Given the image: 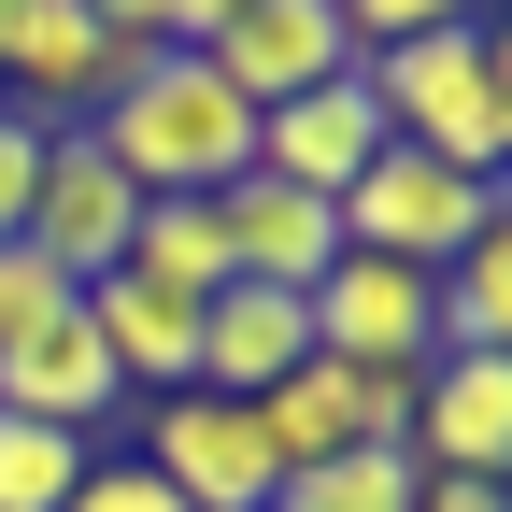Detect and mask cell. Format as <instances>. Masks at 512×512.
<instances>
[{
    "mask_svg": "<svg viewBox=\"0 0 512 512\" xmlns=\"http://www.w3.org/2000/svg\"><path fill=\"white\" fill-rule=\"evenodd\" d=\"M72 512H185L143 456H86V484H72Z\"/></svg>",
    "mask_w": 512,
    "mask_h": 512,
    "instance_id": "18",
    "label": "cell"
},
{
    "mask_svg": "<svg viewBox=\"0 0 512 512\" xmlns=\"http://www.w3.org/2000/svg\"><path fill=\"white\" fill-rule=\"evenodd\" d=\"M271 512H413V456H328V470H299Z\"/></svg>",
    "mask_w": 512,
    "mask_h": 512,
    "instance_id": "15",
    "label": "cell"
},
{
    "mask_svg": "<svg viewBox=\"0 0 512 512\" xmlns=\"http://www.w3.org/2000/svg\"><path fill=\"white\" fill-rule=\"evenodd\" d=\"M413 512H512V484H470V470H413Z\"/></svg>",
    "mask_w": 512,
    "mask_h": 512,
    "instance_id": "21",
    "label": "cell"
},
{
    "mask_svg": "<svg viewBox=\"0 0 512 512\" xmlns=\"http://www.w3.org/2000/svg\"><path fill=\"white\" fill-rule=\"evenodd\" d=\"M86 456H100V441H72V427H15V413H0V512H72Z\"/></svg>",
    "mask_w": 512,
    "mask_h": 512,
    "instance_id": "14",
    "label": "cell"
},
{
    "mask_svg": "<svg viewBox=\"0 0 512 512\" xmlns=\"http://www.w3.org/2000/svg\"><path fill=\"white\" fill-rule=\"evenodd\" d=\"M86 128H100V157L143 185V200H228L256 171V114L214 86V57H185V43H157Z\"/></svg>",
    "mask_w": 512,
    "mask_h": 512,
    "instance_id": "1",
    "label": "cell"
},
{
    "mask_svg": "<svg viewBox=\"0 0 512 512\" xmlns=\"http://www.w3.org/2000/svg\"><path fill=\"white\" fill-rule=\"evenodd\" d=\"M29 171H43V128H29L15 100H0V242L29 228Z\"/></svg>",
    "mask_w": 512,
    "mask_h": 512,
    "instance_id": "19",
    "label": "cell"
},
{
    "mask_svg": "<svg viewBox=\"0 0 512 512\" xmlns=\"http://www.w3.org/2000/svg\"><path fill=\"white\" fill-rule=\"evenodd\" d=\"M299 356H313V313L285 285H214L200 299V399H271Z\"/></svg>",
    "mask_w": 512,
    "mask_h": 512,
    "instance_id": "12",
    "label": "cell"
},
{
    "mask_svg": "<svg viewBox=\"0 0 512 512\" xmlns=\"http://www.w3.org/2000/svg\"><path fill=\"white\" fill-rule=\"evenodd\" d=\"M470 15H484V0H342V29H356V72H370L384 43H427V29H470Z\"/></svg>",
    "mask_w": 512,
    "mask_h": 512,
    "instance_id": "17",
    "label": "cell"
},
{
    "mask_svg": "<svg viewBox=\"0 0 512 512\" xmlns=\"http://www.w3.org/2000/svg\"><path fill=\"white\" fill-rule=\"evenodd\" d=\"M370 100H384V143L498 185V157H512V43L484 15L470 29H427V43H384L370 57Z\"/></svg>",
    "mask_w": 512,
    "mask_h": 512,
    "instance_id": "2",
    "label": "cell"
},
{
    "mask_svg": "<svg viewBox=\"0 0 512 512\" xmlns=\"http://www.w3.org/2000/svg\"><path fill=\"white\" fill-rule=\"evenodd\" d=\"M214 228H228V285H285V299H313V271L342 256L328 200H299V185H271V171H242L214 200Z\"/></svg>",
    "mask_w": 512,
    "mask_h": 512,
    "instance_id": "11",
    "label": "cell"
},
{
    "mask_svg": "<svg viewBox=\"0 0 512 512\" xmlns=\"http://www.w3.org/2000/svg\"><path fill=\"white\" fill-rule=\"evenodd\" d=\"M200 57H214V86H228L242 114H271V100H299V86L356 72V29H342V0H242Z\"/></svg>",
    "mask_w": 512,
    "mask_h": 512,
    "instance_id": "6",
    "label": "cell"
},
{
    "mask_svg": "<svg viewBox=\"0 0 512 512\" xmlns=\"http://www.w3.org/2000/svg\"><path fill=\"white\" fill-rule=\"evenodd\" d=\"M370 157H384V100H370V72H328V86H299V100L256 114V171L299 185V200H342Z\"/></svg>",
    "mask_w": 512,
    "mask_h": 512,
    "instance_id": "7",
    "label": "cell"
},
{
    "mask_svg": "<svg viewBox=\"0 0 512 512\" xmlns=\"http://www.w3.org/2000/svg\"><path fill=\"white\" fill-rule=\"evenodd\" d=\"M86 285L57 271V256H29V242H0V342H29V328H57Z\"/></svg>",
    "mask_w": 512,
    "mask_h": 512,
    "instance_id": "16",
    "label": "cell"
},
{
    "mask_svg": "<svg viewBox=\"0 0 512 512\" xmlns=\"http://www.w3.org/2000/svg\"><path fill=\"white\" fill-rule=\"evenodd\" d=\"M413 470H470V484H512V356H427L413 384Z\"/></svg>",
    "mask_w": 512,
    "mask_h": 512,
    "instance_id": "9",
    "label": "cell"
},
{
    "mask_svg": "<svg viewBox=\"0 0 512 512\" xmlns=\"http://www.w3.org/2000/svg\"><path fill=\"white\" fill-rule=\"evenodd\" d=\"M0 413H15V427H72V441H100L128 413V384H114L100 328H86V299L57 313V328H29V342H0Z\"/></svg>",
    "mask_w": 512,
    "mask_h": 512,
    "instance_id": "8",
    "label": "cell"
},
{
    "mask_svg": "<svg viewBox=\"0 0 512 512\" xmlns=\"http://www.w3.org/2000/svg\"><path fill=\"white\" fill-rule=\"evenodd\" d=\"M228 15H242V0H171V43H185V57H200V43H214Z\"/></svg>",
    "mask_w": 512,
    "mask_h": 512,
    "instance_id": "22",
    "label": "cell"
},
{
    "mask_svg": "<svg viewBox=\"0 0 512 512\" xmlns=\"http://www.w3.org/2000/svg\"><path fill=\"white\" fill-rule=\"evenodd\" d=\"M128 228H143V185H128L114 157H100V128H43V171H29V256H57L72 285H100L114 256H128Z\"/></svg>",
    "mask_w": 512,
    "mask_h": 512,
    "instance_id": "5",
    "label": "cell"
},
{
    "mask_svg": "<svg viewBox=\"0 0 512 512\" xmlns=\"http://www.w3.org/2000/svg\"><path fill=\"white\" fill-rule=\"evenodd\" d=\"M328 228H342V256H384V271H456V256H470L484 228H512V214H498V185L441 171V157H413V143H384L342 200H328Z\"/></svg>",
    "mask_w": 512,
    "mask_h": 512,
    "instance_id": "3",
    "label": "cell"
},
{
    "mask_svg": "<svg viewBox=\"0 0 512 512\" xmlns=\"http://www.w3.org/2000/svg\"><path fill=\"white\" fill-rule=\"evenodd\" d=\"M86 328H100L114 384H128V413L171 399V384H200V299H171V285H143V271H100V285H86Z\"/></svg>",
    "mask_w": 512,
    "mask_h": 512,
    "instance_id": "10",
    "label": "cell"
},
{
    "mask_svg": "<svg viewBox=\"0 0 512 512\" xmlns=\"http://www.w3.org/2000/svg\"><path fill=\"white\" fill-rule=\"evenodd\" d=\"M143 470L185 498V512H271L285 470H271V441H256L242 399H200V384H171V399H143Z\"/></svg>",
    "mask_w": 512,
    "mask_h": 512,
    "instance_id": "4",
    "label": "cell"
},
{
    "mask_svg": "<svg viewBox=\"0 0 512 512\" xmlns=\"http://www.w3.org/2000/svg\"><path fill=\"white\" fill-rule=\"evenodd\" d=\"M86 29L128 43V57H157V43H171V0H86Z\"/></svg>",
    "mask_w": 512,
    "mask_h": 512,
    "instance_id": "20",
    "label": "cell"
},
{
    "mask_svg": "<svg viewBox=\"0 0 512 512\" xmlns=\"http://www.w3.org/2000/svg\"><path fill=\"white\" fill-rule=\"evenodd\" d=\"M114 271H143V285H171V299H214V285H228V228H214V200H143V228H128Z\"/></svg>",
    "mask_w": 512,
    "mask_h": 512,
    "instance_id": "13",
    "label": "cell"
},
{
    "mask_svg": "<svg viewBox=\"0 0 512 512\" xmlns=\"http://www.w3.org/2000/svg\"><path fill=\"white\" fill-rule=\"evenodd\" d=\"M0 43H15V0H0Z\"/></svg>",
    "mask_w": 512,
    "mask_h": 512,
    "instance_id": "23",
    "label": "cell"
}]
</instances>
